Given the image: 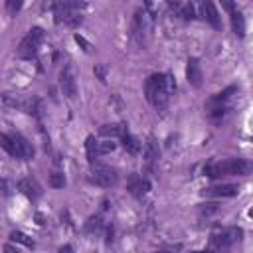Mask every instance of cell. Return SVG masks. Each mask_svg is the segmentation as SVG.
Instances as JSON below:
<instances>
[{"mask_svg":"<svg viewBox=\"0 0 253 253\" xmlns=\"http://www.w3.org/2000/svg\"><path fill=\"white\" fill-rule=\"evenodd\" d=\"M231 26H233V32L239 38L245 34V22H243V16L239 12H231Z\"/></svg>","mask_w":253,"mask_h":253,"instance_id":"e0dca14e","label":"cell"},{"mask_svg":"<svg viewBox=\"0 0 253 253\" xmlns=\"http://www.w3.org/2000/svg\"><path fill=\"white\" fill-rule=\"evenodd\" d=\"M219 2H221V8L227 10L229 14L235 12V0H219Z\"/></svg>","mask_w":253,"mask_h":253,"instance_id":"484cf974","label":"cell"},{"mask_svg":"<svg viewBox=\"0 0 253 253\" xmlns=\"http://www.w3.org/2000/svg\"><path fill=\"white\" fill-rule=\"evenodd\" d=\"M115 146H117V144H115L113 140H97V144H95V148H97V156H103V154L113 152Z\"/></svg>","mask_w":253,"mask_h":253,"instance_id":"d6986e66","label":"cell"},{"mask_svg":"<svg viewBox=\"0 0 253 253\" xmlns=\"http://www.w3.org/2000/svg\"><path fill=\"white\" fill-rule=\"evenodd\" d=\"M243 235V231L239 227H225L221 231H215L211 235V247L213 249H227L231 247L235 241H239Z\"/></svg>","mask_w":253,"mask_h":253,"instance_id":"5b68a950","label":"cell"},{"mask_svg":"<svg viewBox=\"0 0 253 253\" xmlns=\"http://www.w3.org/2000/svg\"><path fill=\"white\" fill-rule=\"evenodd\" d=\"M91 182H95L97 186H103V188H111L119 182V174L115 168L93 160L91 162Z\"/></svg>","mask_w":253,"mask_h":253,"instance_id":"3957f363","label":"cell"},{"mask_svg":"<svg viewBox=\"0 0 253 253\" xmlns=\"http://www.w3.org/2000/svg\"><path fill=\"white\" fill-rule=\"evenodd\" d=\"M42 40H43L42 28H32V30L26 34V38L20 42V45H18V55H20V57H26V59H32V57L36 55V51H38Z\"/></svg>","mask_w":253,"mask_h":253,"instance_id":"277c9868","label":"cell"},{"mask_svg":"<svg viewBox=\"0 0 253 253\" xmlns=\"http://www.w3.org/2000/svg\"><path fill=\"white\" fill-rule=\"evenodd\" d=\"M22 4H24V0H6V12H8L10 16H16V14L20 12Z\"/></svg>","mask_w":253,"mask_h":253,"instance_id":"7402d4cb","label":"cell"},{"mask_svg":"<svg viewBox=\"0 0 253 253\" xmlns=\"http://www.w3.org/2000/svg\"><path fill=\"white\" fill-rule=\"evenodd\" d=\"M202 14H204V18L215 28V30H219L221 28V22H219V14H217V10H215V6H213V2L211 0H204L202 2Z\"/></svg>","mask_w":253,"mask_h":253,"instance_id":"8fae6325","label":"cell"},{"mask_svg":"<svg viewBox=\"0 0 253 253\" xmlns=\"http://www.w3.org/2000/svg\"><path fill=\"white\" fill-rule=\"evenodd\" d=\"M4 103L10 105V107L26 109V103H28V101H24L22 95H18V93H4Z\"/></svg>","mask_w":253,"mask_h":253,"instance_id":"ac0fdd59","label":"cell"},{"mask_svg":"<svg viewBox=\"0 0 253 253\" xmlns=\"http://www.w3.org/2000/svg\"><path fill=\"white\" fill-rule=\"evenodd\" d=\"M0 146H2L8 154H14V144H12V136H10V134H0Z\"/></svg>","mask_w":253,"mask_h":253,"instance_id":"603a6c76","label":"cell"},{"mask_svg":"<svg viewBox=\"0 0 253 253\" xmlns=\"http://www.w3.org/2000/svg\"><path fill=\"white\" fill-rule=\"evenodd\" d=\"M99 132L103 136H123L125 134V125H103Z\"/></svg>","mask_w":253,"mask_h":253,"instance_id":"2e32d148","label":"cell"},{"mask_svg":"<svg viewBox=\"0 0 253 253\" xmlns=\"http://www.w3.org/2000/svg\"><path fill=\"white\" fill-rule=\"evenodd\" d=\"M186 77L188 81L194 85V87H200L202 85V69H200V63L198 59H188V67H186Z\"/></svg>","mask_w":253,"mask_h":253,"instance_id":"7c38bea8","label":"cell"},{"mask_svg":"<svg viewBox=\"0 0 253 253\" xmlns=\"http://www.w3.org/2000/svg\"><path fill=\"white\" fill-rule=\"evenodd\" d=\"M18 188H20V192H22L24 196H28L30 200H36V198L42 196V186H40L34 178H24V180L18 184Z\"/></svg>","mask_w":253,"mask_h":253,"instance_id":"30bf717a","label":"cell"},{"mask_svg":"<svg viewBox=\"0 0 253 253\" xmlns=\"http://www.w3.org/2000/svg\"><path fill=\"white\" fill-rule=\"evenodd\" d=\"M237 192H239L237 186H233V184H221V186L206 188L202 194L204 196H210V198H229V196H235Z\"/></svg>","mask_w":253,"mask_h":253,"instance_id":"9c48e42d","label":"cell"},{"mask_svg":"<svg viewBox=\"0 0 253 253\" xmlns=\"http://www.w3.org/2000/svg\"><path fill=\"white\" fill-rule=\"evenodd\" d=\"M144 158H146V164H148V166H152V164L158 160V146H156L154 138H148L146 150H144Z\"/></svg>","mask_w":253,"mask_h":253,"instance_id":"5bb4252c","label":"cell"},{"mask_svg":"<svg viewBox=\"0 0 253 253\" xmlns=\"http://www.w3.org/2000/svg\"><path fill=\"white\" fill-rule=\"evenodd\" d=\"M176 89V83L170 75H164V73H154L146 79V85H144V93H146V99L158 109V111H164L166 105H168V99H170V93H174Z\"/></svg>","mask_w":253,"mask_h":253,"instance_id":"6da1fadb","label":"cell"},{"mask_svg":"<svg viewBox=\"0 0 253 253\" xmlns=\"http://www.w3.org/2000/svg\"><path fill=\"white\" fill-rule=\"evenodd\" d=\"M75 42H77L79 45H83V49H85V51H91V43H89V42H87V40H85L83 36L75 34Z\"/></svg>","mask_w":253,"mask_h":253,"instance_id":"d4e9b609","label":"cell"},{"mask_svg":"<svg viewBox=\"0 0 253 253\" xmlns=\"http://www.w3.org/2000/svg\"><path fill=\"white\" fill-rule=\"evenodd\" d=\"M121 138H123V146H125V150H126V152H130V154H136V152L140 150V142H138V140H136L132 134L125 132Z\"/></svg>","mask_w":253,"mask_h":253,"instance_id":"9a60e30c","label":"cell"},{"mask_svg":"<svg viewBox=\"0 0 253 253\" xmlns=\"http://www.w3.org/2000/svg\"><path fill=\"white\" fill-rule=\"evenodd\" d=\"M49 186L51 188H63L65 186V176L61 172H51L49 176Z\"/></svg>","mask_w":253,"mask_h":253,"instance_id":"44dd1931","label":"cell"},{"mask_svg":"<svg viewBox=\"0 0 253 253\" xmlns=\"http://www.w3.org/2000/svg\"><path fill=\"white\" fill-rule=\"evenodd\" d=\"M10 239H12V241H18V243H22V245H26V247H34V241H32L26 233H22V231H12V233H10Z\"/></svg>","mask_w":253,"mask_h":253,"instance_id":"ffe728a7","label":"cell"},{"mask_svg":"<svg viewBox=\"0 0 253 253\" xmlns=\"http://www.w3.org/2000/svg\"><path fill=\"white\" fill-rule=\"evenodd\" d=\"M148 190H150V184H148L144 178H132V180L128 182V192H130L132 196H136V198L146 196Z\"/></svg>","mask_w":253,"mask_h":253,"instance_id":"4fadbf2b","label":"cell"},{"mask_svg":"<svg viewBox=\"0 0 253 253\" xmlns=\"http://www.w3.org/2000/svg\"><path fill=\"white\" fill-rule=\"evenodd\" d=\"M93 71L97 73V77H99L101 81H105V73H107V69H105V65H101V63H99V65H95V69H93Z\"/></svg>","mask_w":253,"mask_h":253,"instance_id":"4316f807","label":"cell"},{"mask_svg":"<svg viewBox=\"0 0 253 253\" xmlns=\"http://www.w3.org/2000/svg\"><path fill=\"white\" fill-rule=\"evenodd\" d=\"M81 20H83V18H81L79 10L67 8L65 4H59V6L55 8V22H57V24H63V26L73 28V26H79Z\"/></svg>","mask_w":253,"mask_h":253,"instance_id":"8992f818","label":"cell"},{"mask_svg":"<svg viewBox=\"0 0 253 253\" xmlns=\"http://www.w3.org/2000/svg\"><path fill=\"white\" fill-rule=\"evenodd\" d=\"M166 2H168V6H170V8H174L176 12H180V10H182V8H180V0H166Z\"/></svg>","mask_w":253,"mask_h":253,"instance_id":"83f0119b","label":"cell"},{"mask_svg":"<svg viewBox=\"0 0 253 253\" xmlns=\"http://www.w3.org/2000/svg\"><path fill=\"white\" fill-rule=\"evenodd\" d=\"M59 83H61V91H63V95H67L69 99H75V95H77V85H75V79H73V73H71L69 67H65V69L61 71Z\"/></svg>","mask_w":253,"mask_h":253,"instance_id":"ba28073f","label":"cell"},{"mask_svg":"<svg viewBox=\"0 0 253 253\" xmlns=\"http://www.w3.org/2000/svg\"><path fill=\"white\" fill-rule=\"evenodd\" d=\"M249 172V164L241 158H231V160H223V162H213L208 164L204 168V174H208L210 178H219V176H243Z\"/></svg>","mask_w":253,"mask_h":253,"instance_id":"7a4b0ae2","label":"cell"},{"mask_svg":"<svg viewBox=\"0 0 253 253\" xmlns=\"http://www.w3.org/2000/svg\"><path fill=\"white\" fill-rule=\"evenodd\" d=\"M10 136H12V144H14V154L12 156L24 158V160L34 158V146L22 134H10Z\"/></svg>","mask_w":253,"mask_h":253,"instance_id":"52a82bcc","label":"cell"},{"mask_svg":"<svg viewBox=\"0 0 253 253\" xmlns=\"http://www.w3.org/2000/svg\"><path fill=\"white\" fill-rule=\"evenodd\" d=\"M10 192H12L10 182L4 180V178H0V196H2V198H4V196H10Z\"/></svg>","mask_w":253,"mask_h":253,"instance_id":"cb8c5ba5","label":"cell"}]
</instances>
